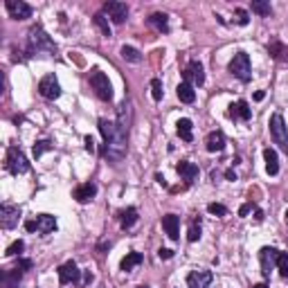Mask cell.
<instances>
[{
	"label": "cell",
	"instance_id": "30",
	"mask_svg": "<svg viewBox=\"0 0 288 288\" xmlns=\"http://www.w3.org/2000/svg\"><path fill=\"white\" fill-rule=\"evenodd\" d=\"M93 23H95V27H99V32L104 34L106 38H108V36H113V30H110V25H108V18H106V14H104V11H99V14H95Z\"/></svg>",
	"mask_w": 288,
	"mask_h": 288
},
{
	"label": "cell",
	"instance_id": "48",
	"mask_svg": "<svg viewBox=\"0 0 288 288\" xmlns=\"http://www.w3.org/2000/svg\"><path fill=\"white\" fill-rule=\"evenodd\" d=\"M263 97H266V95H263V90H259V93H255V99H257V101H261Z\"/></svg>",
	"mask_w": 288,
	"mask_h": 288
},
{
	"label": "cell",
	"instance_id": "43",
	"mask_svg": "<svg viewBox=\"0 0 288 288\" xmlns=\"http://www.w3.org/2000/svg\"><path fill=\"white\" fill-rule=\"evenodd\" d=\"M250 210H252V203H246V205H241V207H239V216H248V214H250Z\"/></svg>",
	"mask_w": 288,
	"mask_h": 288
},
{
	"label": "cell",
	"instance_id": "10",
	"mask_svg": "<svg viewBox=\"0 0 288 288\" xmlns=\"http://www.w3.org/2000/svg\"><path fill=\"white\" fill-rule=\"evenodd\" d=\"M104 14H108V18L113 20V23H124L126 20V16H128V7L124 3H115V0H108V3H104Z\"/></svg>",
	"mask_w": 288,
	"mask_h": 288
},
{
	"label": "cell",
	"instance_id": "37",
	"mask_svg": "<svg viewBox=\"0 0 288 288\" xmlns=\"http://www.w3.org/2000/svg\"><path fill=\"white\" fill-rule=\"evenodd\" d=\"M207 212L214 214V216H225V214H228V207L221 205V203H210V205H207Z\"/></svg>",
	"mask_w": 288,
	"mask_h": 288
},
{
	"label": "cell",
	"instance_id": "27",
	"mask_svg": "<svg viewBox=\"0 0 288 288\" xmlns=\"http://www.w3.org/2000/svg\"><path fill=\"white\" fill-rule=\"evenodd\" d=\"M144 261V257H142V252H128L126 257L122 259V263H120V268L124 270V273H128V270H133L135 266H140V263Z\"/></svg>",
	"mask_w": 288,
	"mask_h": 288
},
{
	"label": "cell",
	"instance_id": "34",
	"mask_svg": "<svg viewBox=\"0 0 288 288\" xmlns=\"http://www.w3.org/2000/svg\"><path fill=\"white\" fill-rule=\"evenodd\" d=\"M277 270L284 279H288V252H279L277 257Z\"/></svg>",
	"mask_w": 288,
	"mask_h": 288
},
{
	"label": "cell",
	"instance_id": "51",
	"mask_svg": "<svg viewBox=\"0 0 288 288\" xmlns=\"http://www.w3.org/2000/svg\"><path fill=\"white\" fill-rule=\"evenodd\" d=\"M286 223H288V210H286Z\"/></svg>",
	"mask_w": 288,
	"mask_h": 288
},
{
	"label": "cell",
	"instance_id": "52",
	"mask_svg": "<svg viewBox=\"0 0 288 288\" xmlns=\"http://www.w3.org/2000/svg\"><path fill=\"white\" fill-rule=\"evenodd\" d=\"M138 288H149V286H138Z\"/></svg>",
	"mask_w": 288,
	"mask_h": 288
},
{
	"label": "cell",
	"instance_id": "42",
	"mask_svg": "<svg viewBox=\"0 0 288 288\" xmlns=\"http://www.w3.org/2000/svg\"><path fill=\"white\" fill-rule=\"evenodd\" d=\"M32 266H34V263L30 261V259H18V266H16V268H20V270H32Z\"/></svg>",
	"mask_w": 288,
	"mask_h": 288
},
{
	"label": "cell",
	"instance_id": "4",
	"mask_svg": "<svg viewBox=\"0 0 288 288\" xmlns=\"http://www.w3.org/2000/svg\"><path fill=\"white\" fill-rule=\"evenodd\" d=\"M270 135H273V142L288 156V126L284 117H281V113H275L270 117Z\"/></svg>",
	"mask_w": 288,
	"mask_h": 288
},
{
	"label": "cell",
	"instance_id": "46",
	"mask_svg": "<svg viewBox=\"0 0 288 288\" xmlns=\"http://www.w3.org/2000/svg\"><path fill=\"white\" fill-rule=\"evenodd\" d=\"M90 281H93V273H90V270H86V275H83V286L90 284Z\"/></svg>",
	"mask_w": 288,
	"mask_h": 288
},
{
	"label": "cell",
	"instance_id": "2",
	"mask_svg": "<svg viewBox=\"0 0 288 288\" xmlns=\"http://www.w3.org/2000/svg\"><path fill=\"white\" fill-rule=\"evenodd\" d=\"M27 52L36 54V52H56V45L52 38L45 34V30L41 25H34L30 32H27Z\"/></svg>",
	"mask_w": 288,
	"mask_h": 288
},
{
	"label": "cell",
	"instance_id": "32",
	"mask_svg": "<svg viewBox=\"0 0 288 288\" xmlns=\"http://www.w3.org/2000/svg\"><path fill=\"white\" fill-rule=\"evenodd\" d=\"M252 11L259 16H270L273 14V7H270V3H266V0H255L252 3Z\"/></svg>",
	"mask_w": 288,
	"mask_h": 288
},
{
	"label": "cell",
	"instance_id": "3",
	"mask_svg": "<svg viewBox=\"0 0 288 288\" xmlns=\"http://www.w3.org/2000/svg\"><path fill=\"white\" fill-rule=\"evenodd\" d=\"M88 81H90V88L95 90V95H97L101 101H110L113 99V83H110V79L99 70V68H95V70L90 72Z\"/></svg>",
	"mask_w": 288,
	"mask_h": 288
},
{
	"label": "cell",
	"instance_id": "38",
	"mask_svg": "<svg viewBox=\"0 0 288 288\" xmlns=\"http://www.w3.org/2000/svg\"><path fill=\"white\" fill-rule=\"evenodd\" d=\"M23 250H25V243H23V241H14V243L7 248V252H5V255H7V257H16V255H20Z\"/></svg>",
	"mask_w": 288,
	"mask_h": 288
},
{
	"label": "cell",
	"instance_id": "47",
	"mask_svg": "<svg viewBox=\"0 0 288 288\" xmlns=\"http://www.w3.org/2000/svg\"><path fill=\"white\" fill-rule=\"evenodd\" d=\"M156 180L162 185V187H165V185H167V180H165V176H162V173H156Z\"/></svg>",
	"mask_w": 288,
	"mask_h": 288
},
{
	"label": "cell",
	"instance_id": "26",
	"mask_svg": "<svg viewBox=\"0 0 288 288\" xmlns=\"http://www.w3.org/2000/svg\"><path fill=\"white\" fill-rule=\"evenodd\" d=\"M268 54L273 56V59H277V61H286L288 59V45H284L281 41H270L268 43Z\"/></svg>",
	"mask_w": 288,
	"mask_h": 288
},
{
	"label": "cell",
	"instance_id": "50",
	"mask_svg": "<svg viewBox=\"0 0 288 288\" xmlns=\"http://www.w3.org/2000/svg\"><path fill=\"white\" fill-rule=\"evenodd\" d=\"M252 288H270V286H268V284H255Z\"/></svg>",
	"mask_w": 288,
	"mask_h": 288
},
{
	"label": "cell",
	"instance_id": "49",
	"mask_svg": "<svg viewBox=\"0 0 288 288\" xmlns=\"http://www.w3.org/2000/svg\"><path fill=\"white\" fill-rule=\"evenodd\" d=\"M255 218H257V221H263V212L257 210V212H255Z\"/></svg>",
	"mask_w": 288,
	"mask_h": 288
},
{
	"label": "cell",
	"instance_id": "25",
	"mask_svg": "<svg viewBox=\"0 0 288 288\" xmlns=\"http://www.w3.org/2000/svg\"><path fill=\"white\" fill-rule=\"evenodd\" d=\"M176 93H178V99L183 101V104H194L196 101V90H194V86H191L189 81L180 83V86L176 88Z\"/></svg>",
	"mask_w": 288,
	"mask_h": 288
},
{
	"label": "cell",
	"instance_id": "1",
	"mask_svg": "<svg viewBox=\"0 0 288 288\" xmlns=\"http://www.w3.org/2000/svg\"><path fill=\"white\" fill-rule=\"evenodd\" d=\"M99 126V133L106 142V158L113 162H120L124 156H126V138L120 128H117L115 122H108V120H99L97 122Z\"/></svg>",
	"mask_w": 288,
	"mask_h": 288
},
{
	"label": "cell",
	"instance_id": "39",
	"mask_svg": "<svg viewBox=\"0 0 288 288\" xmlns=\"http://www.w3.org/2000/svg\"><path fill=\"white\" fill-rule=\"evenodd\" d=\"M234 16H236V23H239V25H248V23H250V14L241 7L234 9Z\"/></svg>",
	"mask_w": 288,
	"mask_h": 288
},
{
	"label": "cell",
	"instance_id": "6",
	"mask_svg": "<svg viewBox=\"0 0 288 288\" xmlns=\"http://www.w3.org/2000/svg\"><path fill=\"white\" fill-rule=\"evenodd\" d=\"M228 70L232 72V75L239 79V81H250L252 79V65H250V56L246 52H236L234 59L230 61Z\"/></svg>",
	"mask_w": 288,
	"mask_h": 288
},
{
	"label": "cell",
	"instance_id": "36",
	"mask_svg": "<svg viewBox=\"0 0 288 288\" xmlns=\"http://www.w3.org/2000/svg\"><path fill=\"white\" fill-rule=\"evenodd\" d=\"M162 95H165V90H162V81L160 79H151V97H153L156 101H160Z\"/></svg>",
	"mask_w": 288,
	"mask_h": 288
},
{
	"label": "cell",
	"instance_id": "23",
	"mask_svg": "<svg viewBox=\"0 0 288 288\" xmlns=\"http://www.w3.org/2000/svg\"><path fill=\"white\" fill-rule=\"evenodd\" d=\"M263 160H266V171L268 176H277L279 173V158L275 149H263Z\"/></svg>",
	"mask_w": 288,
	"mask_h": 288
},
{
	"label": "cell",
	"instance_id": "15",
	"mask_svg": "<svg viewBox=\"0 0 288 288\" xmlns=\"http://www.w3.org/2000/svg\"><path fill=\"white\" fill-rule=\"evenodd\" d=\"M185 81L203 86L205 83V72H203V63L201 61H189V65L185 68Z\"/></svg>",
	"mask_w": 288,
	"mask_h": 288
},
{
	"label": "cell",
	"instance_id": "18",
	"mask_svg": "<svg viewBox=\"0 0 288 288\" xmlns=\"http://www.w3.org/2000/svg\"><path fill=\"white\" fill-rule=\"evenodd\" d=\"M205 149L210 153H218V151L225 149V133L223 131H212L205 138Z\"/></svg>",
	"mask_w": 288,
	"mask_h": 288
},
{
	"label": "cell",
	"instance_id": "21",
	"mask_svg": "<svg viewBox=\"0 0 288 288\" xmlns=\"http://www.w3.org/2000/svg\"><path fill=\"white\" fill-rule=\"evenodd\" d=\"M34 221H36V232H41V234H50L56 230V218L52 214H38Z\"/></svg>",
	"mask_w": 288,
	"mask_h": 288
},
{
	"label": "cell",
	"instance_id": "12",
	"mask_svg": "<svg viewBox=\"0 0 288 288\" xmlns=\"http://www.w3.org/2000/svg\"><path fill=\"white\" fill-rule=\"evenodd\" d=\"M277 257H279V250H275V248H261V252H259V261H261L263 277H270V270L277 266Z\"/></svg>",
	"mask_w": 288,
	"mask_h": 288
},
{
	"label": "cell",
	"instance_id": "5",
	"mask_svg": "<svg viewBox=\"0 0 288 288\" xmlns=\"http://www.w3.org/2000/svg\"><path fill=\"white\" fill-rule=\"evenodd\" d=\"M5 167H7L9 173L18 176V173H27L30 171V162H27L25 153L18 149V146H9L7 149V158H5Z\"/></svg>",
	"mask_w": 288,
	"mask_h": 288
},
{
	"label": "cell",
	"instance_id": "14",
	"mask_svg": "<svg viewBox=\"0 0 288 288\" xmlns=\"http://www.w3.org/2000/svg\"><path fill=\"white\" fill-rule=\"evenodd\" d=\"M79 275H81V270L77 268V263L72 261H65L63 266H59V281L61 284H79Z\"/></svg>",
	"mask_w": 288,
	"mask_h": 288
},
{
	"label": "cell",
	"instance_id": "45",
	"mask_svg": "<svg viewBox=\"0 0 288 288\" xmlns=\"http://www.w3.org/2000/svg\"><path fill=\"white\" fill-rule=\"evenodd\" d=\"M225 178H228V180H232V183H234V180H236V173H234V169H228V171H225Z\"/></svg>",
	"mask_w": 288,
	"mask_h": 288
},
{
	"label": "cell",
	"instance_id": "19",
	"mask_svg": "<svg viewBox=\"0 0 288 288\" xmlns=\"http://www.w3.org/2000/svg\"><path fill=\"white\" fill-rule=\"evenodd\" d=\"M250 115H252V110H250V104H248L246 99H239V101H234V104L230 106V117H232V120L248 122L250 120Z\"/></svg>",
	"mask_w": 288,
	"mask_h": 288
},
{
	"label": "cell",
	"instance_id": "31",
	"mask_svg": "<svg viewBox=\"0 0 288 288\" xmlns=\"http://www.w3.org/2000/svg\"><path fill=\"white\" fill-rule=\"evenodd\" d=\"M120 54H122V59L128 61V63H140V61H142V54H140L135 48H131V45H124V48L120 50Z\"/></svg>",
	"mask_w": 288,
	"mask_h": 288
},
{
	"label": "cell",
	"instance_id": "29",
	"mask_svg": "<svg viewBox=\"0 0 288 288\" xmlns=\"http://www.w3.org/2000/svg\"><path fill=\"white\" fill-rule=\"evenodd\" d=\"M176 131H178V138L180 140H185V142H191L194 140V135H191V120H187V117H183V120H178V124H176Z\"/></svg>",
	"mask_w": 288,
	"mask_h": 288
},
{
	"label": "cell",
	"instance_id": "9",
	"mask_svg": "<svg viewBox=\"0 0 288 288\" xmlns=\"http://www.w3.org/2000/svg\"><path fill=\"white\" fill-rule=\"evenodd\" d=\"M18 218H20V210L16 205L5 203V205L0 207V225H3L5 230L16 228V225H18Z\"/></svg>",
	"mask_w": 288,
	"mask_h": 288
},
{
	"label": "cell",
	"instance_id": "13",
	"mask_svg": "<svg viewBox=\"0 0 288 288\" xmlns=\"http://www.w3.org/2000/svg\"><path fill=\"white\" fill-rule=\"evenodd\" d=\"M5 7H7L9 16L14 20H25V18H30L32 16V7L27 3H23V0H7Z\"/></svg>",
	"mask_w": 288,
	"mask_h": 288
},
{
	"label": "cell",
	"instance_id": "11",
	"mask_svg": "<svg viewBox=\"0 0 288 288\" xmlns=\"http://www.w3.org/2000/svg\"><path fill=\"white\" fill-rule=\"evenodd\" d=\"M212 279H214L212 270H205V268L191 270V273L187 275V286L189 288H207L212 284Z\"/></svg>",
	"mask_w": 288,
	"mask_h": 288
},
{
	"label": "cell",
	"instance_id": "16",
	"mask_svg": "<svg viewBox=\"0 0 288 288\" xmlns=\"http://www.w3.org/2000/svg\"><path fill=\"white\" fill-rule=\"evenodd\" d=\"M95 194H97V185H95V183H83V185H79V187H75V191H72V198L83 205V203L93 201Z\"/></svg>",
	"mask_w": 288,
	"mask_h": 288
},
{
	"label": "cell",
	"instance_id": "7",
	"mask_svg": "<svg viewBox=\"0 0 288 288\" xmlns=\"http://www.w3.org/2000/svg\"><path fill=\"white\" fill-rule=\"evenodd\" d=\"M131 122H133V104H131V99H124L120 106H117V128L124 133V135H128V131H131Z\"/></svg>",
	"mask_w": 288,
	"mask_h": 288
},
{
	"label": "cell",
	"instance_id": "28",
	"mask_svg": "<svg viewBox=\"0 0 288 288\" xmlns=\"http://www.w3.org/2000/svg\"><path fill=\"white\" fill-rule=\"evenodd\" d=\"M149 25H151V27H156L158 32L167 34V32H169V18H167V14H160V11L151 14V16H149Z\"/></svg>",
	"mask_w": 288,
	"mask_h": 288
},
{
	"label": "cell",
	"instance_id": "24",
	"mask_svg": "<svg viewBox=\"0 0 288 288\" xmlns=\"http://www.w3.org/2000/svg\"><path fill=\"white\" fill-rule=\"evenodd\" d=\"M117 221H120L122 230L133 228L135 221H138V210H135V207H126V210H122L120 214H117Z\"/></svg>",
	"mask_w": 288,
	"mask_h": 288
},
{
	"label": "cell",
	"instance_id": "41",
	"mask_svg": "<svg viewBox=\"0 0 288 288\" xmlns=\"http://www.w3.org/2000/svg\"><path fill=\"white\" fill-rule=\"evenodd\" d=\"M158 257H160V259H171L173 250H169V248H160V250H158Z\"/></svg>",
	"mask_w": 288,
	"mask_h": 288
},
{
	"label": "cell",
	"instance_id": "20",
	"mask_svg": "<svg viewBox=\"0 0 288 288\" xmlns=\"http://www.w3.org/2000/svg\"><path fill=\"white\" fill-rule=\"evenodd\" d=\"M176 169H178V173H180V178H183V180H185V183H187V185H191V183H194V180H196V178H198V167H196V165H194V162H187V160H180Z\"/></svg>",
	"mask_w": 288,
	"mask_h": 288
},
{
	"label": "cell",
	"instance_id": "33",
	"mask_svg": "<svg viewBox=\"0 0 288 288\" xmlns=\"http://www.w3.org/2000/svg\"><path fill=\"white\" fill-rule=\"evenodd\" d=\"M187 239L191 243H196V241L201 239V218H194V221L189 223V232H187Z\"/></svg>",
	"mask_w": 288,
	"mask_h": 288
},
{
	"label": "cell",
	"instance_id": "8",
	"mask_svg": "<svg viewBox=\"0 0 288 288\" xmlns=\"http://www.w3.org/2000/svg\"><path fill=\"white\" fill-rule=\"evenodd\" d=\"M38 95L45 99H59V95H61V86H59V81H56V77L54 75H45L41 81H38Z\"/></svg>",
	"mask_w": 288,
	"mask_h": 288
},
{
	"label": "cell",
	"instance_id": "22",
	"mask_svg": "<svg viewBox=\"0 0 288 288\" xmlns=\"http://www.w3.org/2000/svg\"><path fill=\"white\" fill-rule=\"evenodd\" d=\"M20 277H23V270L20 268H11V270H3V288H18L20 284Z\"/></svg>",
	"mask_w": 288,
	"mask_h": 288
},
{
	"label": "cell",
	"instance_id": "17",
	"mask_svg": "<svg viewBox=\"0 0 288 288\" xmlns=\"http://www.w3.org/2000/svg\"><path fill=\"white\" fill-rule=\"evenodd\" d=\"M162 228H165L167 236L171 241H178V234H180V216L176 214H167V216H162Z\"/></svg>",
	"mask_w": 288,
	"mask_h": 288
},
{
	"label": "cell",
	"instance_id": "44",
	"mask_svg": "<svg viewBox=\"0 0 288 288\" xmlns=\"http://www.w3.org/2000/svg\"><path fill=\"white\" fill-rule=\"evenodd\" d=\"M25 230H27V232H36V221H27Z\"/></svg>",
	"mask_w": 288,
	"mask_h": 288
},
{
	"label": "cell",
	"instance_id": "40",
	"mask_svg": "<svg viewBox=\"0 0 288 288\" xmlns=\"http://www.w3.org/2000/svg\"><path fill=\"white\" fill-rule=\"evenodd\" d=\"M83 144H86V151H90V153H95V140L90 138V135H86V138H83Z\"/></svg>",
	"mask_w": 288,
	"mask_h": 288
},
{
	"label": "cell",
	"instance_id": "35",
	"mask_svg": "<svg viewBox=\"0 0 288 288\" xmlns=\"http://www.w3.org/2000/svg\"><path fill=\"white\" fill-rule=\"evenodd\" d=\"M52 142H50V140H41V142H36L34 144V158H41L45 151H52Z\"/></svg>",
	"mask_w": 288,
	"mask_h": 288
}]
</instances>
